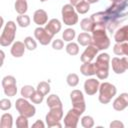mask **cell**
Returning a JSON list of instances; mask_svg holds the SVG:
<instances>
[{
  "mask_svg": "<svg viewBox=\"0 0 128 128\" xmlns=\"http://www.w3.org/2000/svg\"><path fill=\"white\" fill-rule=\"evenodd\" d=\"M92 45L98 50H106L110 46V39L106 34V25L94 23L92 29Z\"/></svg>",
  "mask_w": 128,
  "mask_h": 128,
  "instance_id": "1",
  "label": "cell"
},
{
  "mask_svg": "<svg viewBox=\"0 0 128 128\" xmlns=\"http://www.w3.org/2000/svg\"><path fill=\"white\" fill-rule=\"evenodd\" d=\"M110 56L108 53H101L97 56L95 67H96V76L100 80H105L109 76V64Z\"/></svg>",
  "mask_w": 128,
  "mask_h": 128,
  "instance_id": "2",
  "label": "cell"
},
{
  "mask_svg": "<svg viewBox=\"0 0 128 128\" xmlns=\"http://www.w3.org/2000/svg\"><path fill=\"white\" fill-rule=\"evenodd\" d=\"M17 27L14 21H8L3 29V32L0 36V45L2 47L9 46L13 44L15 40V35H16Z\"/></svg>",
  "mask_w": 128,
  "mask_h": 128,
  "instance_id": "3",
  "label": "cell"
},
{
  "mask_svg": "<svg viewBox=\"0 0 128 128\" xmlns=\"http://www.w3.org/2000/svg\"><path fill=\"white\" fill-rule=\"evenodd\" d=\"M99 96L98 100L102 104H108L114 96L117 94V88L115 85L109 82H103L100 84L99 87Z\"/></svg>",
  "mask_w": 128,
  "mask_h": 128,
  "instance_id": "4",
  "label": "cell"
},
{
  "mask_svg": "<svg viewBox=\"0 0 128 128\" xmlns=\"http://www.w3.org/2000/svg\"><path fill=\"white\" fill-rule=\"evenodd\" d=\"M61 15L63 23L67 26H73L78 23V13L75 10V7L72 6L70 3L63 5L61 9Z\"/></svg>",
  "mask_w": 128,
  "mask_h": 128,
  "instance_id": "5",
  "label": "cell"
},
{
  "mask_svg": "<svg viewBox=\"0 0 128 128\" xmlns=\"http://www.w3.org/2000/svg\"><path fill=\"white\" fill-rule=\"evenodd\" d=\"M62 118H63V108L62 107L50 108V111L45 116L46 124L49 128H53V127L61 128L62 124L60 123V121L62 120Z\"/></svg>",
  "mask_w": 128,
  "mask_h": 128,
  "instance_id": "6",
  "label": "cell"
},
{
  "mask_svg": "<svg viewBox=\"0 0 128 128\" xmlns=\"http://www.w3.org/2000/svg\"><path fill=\"white\" fill-rule=\"evenodd\" d=\"M15 108L20 115H24L28 118H31L36 113V108L33 104H30L26 98H18L15 102Z\"/></svg>",
  "mask_w": 128,
  "mask_h": 128,
  "instance_id": "7",
  "label": "cell"
},
{
  "mask_svg": "<svg viewBox=\"0 0 128 128\" xmlns=\"http://www.w3.org/2000/svg\"><path fill=\"white\" fill-rule=\"evenodd\" d=\"M1 84H2L3 91L6 96L13 97L17 94V83H16V79L14 76L7 75L3 77Z\"/></svg>",
  "mask_w": 128,
  "mask_h": 128,
  "instance_id": "8",
  "label": "cell"
},
{
  "mask_svg": "<svg viewBox=\"0 0 128 128\" xmlns=\"http://www.w3.org/2000/svg\"><path fill=\"white\" fill-rule=\"evenodd\" d=\"M34 37L36 40H38V42L41 45H44V46L50 44L53 39V36L51 34H49L45 28H43L41 26H38L34 30Z\"/></svg>",
  "mask_w": 128,
  "mask_h": 128,
  "instance_id": "9",
  "label": "cell"
},
{
  "mask_svg": "<svg viewBox=\"0 0 128 128\" xmlns=\"http://www.w3.org/2000/svg\"><path fill=\"white\" fill-rule=\"evenodd\" d=\"M80 116L81 114L77 112L75 109L73 108L70 109L64 117V126L66 128H76L78 125Z\"/></svg>",
  "mask_w": 128,
  "mask_h": 128,
  "instance_id": "10",
  "label": "cell"
},
{
  "mask_svg": "<svg viewBox=\"0 0 128 128\" xmlns=\"http://www.w3.org/2000/svg\"><path fill=\"white\" fill-rule=\"evenodd\" d=\"M98 51H99V50H98L94 45H92V44L86 46L85 50L83 51V53H82L81 56H80L81 62H82V63H89V62H92V60L97 56Z\"/></svg>",
  "mask_w": 128,
  "mask_h": 128,
  "instance_id": "11",
  "label": "cell"
},
{
  "mask_svg": "<svg viewBox=\"0 0 128 128\" xmlns=\"http://www.w3.org/2000/svg\"><path fill=\"white\" fill-rule=\"evenodd\" d=\"M99 87H100V82L95 78L87 79L84 82V91L89 96L96 94V92L99 90Z\"/></svg>",
  "mask_w": 128,
  "mask_h": 128,
  "instance_id": "12",
  "label": "cell"
},
{
  "mask_svg": "<svg viewBox=\"0 0 128 128\" xmlns=\"http://www.w3.org/2000/svg\"><path fill=\"white\" fill-rule=\"evenodd\" d=\"M128 107V93H121L113 101V108L116 111H123Z\"/></svg>",
  "mask_w": 128,
  "mask_h": 128,
  "instance_id": "13",
  "label": "cell"
},
{
  "mask_svg": "<svg viewBox=\"0 0 128 128\" xmlns=\"http://www.w3.org/2000/svg\"><path fill=\"white\" fill-rule=\"evenodd\" d=\"M44 28L48 31L49 34H51L54 37V35H56L58 32H60V30L62 28V24L57 18H53L47 22V24L45 25Z\"/></svg>",
  "mask_w": 128,
  "mask_h": 128,
  "instance_id": "14",
  "label": "cell"
},
{
  "mask_svg": "<svg viewBox=\"0 0 128 128\" xmlns=\"http://www.w3.org/2000/svg\"><path fill=\"white\" fill-rule=\"evenodd\" d=\"M33 21L36 25L42 26L46 25L48 22V14L43 9H37L33 14Z\"/></svg>",
  "mask_w": 128,
  "mask_h": 128,
  "instance_id": "15",
  "label": "cell"
},
{
  "mask_svg": "<svg viewBox=\"0 0 128 128\" xmlns=\"http://www.w3.org/2000/svg\"><path fill=\"white\" fill-rule=\"evenodd\" d=\"M25 49H26V46L24 44V42H21V41H15L13 42L12 46H11V49H10V53L13 57L15 58H20L24 55L25 53Z\"/></svg>",
  "mask_w": 128,
  "mask_h": 128,
  "instance_id": "16",
  "label": "cell"
},
{
  "mask_svg": "<svg viewBox=\"0 0 128 128\" xmlns=\"http://www.w3.org/2000/svg\"><path fill=\"white\" fill-rule=\"evenodd\" d=\"M114 40L116 43L128 42V24L120 27L114 34Z\"/></svg>",
  "mask_w": 128,
  "mask_h": 128,
  "instance_id": "17",
  "label": "cell"
},
{
  "mask_svg": "<svg viewBox=\"0 0 128 128\" xmlns=\"http://www.w3.org/2000/svg\"><path fill=\"white\" fill-rule=\"evenodd\" d=\"M111 65H112V69L116 74H123L127 69L122 61V58H118V57H113L111 60Z\"/></svg>",
  "mask_w": 128,
  "mask_h": 128,
  "instance_id": "18",
  "label": "cell"
},
{
  "mask_svg": "<svg viewBox=\"0 0 128 128\" xmlns=\"http://www.w3.org/2000/svg\"><path fill=\"white\" fill-rule=\"evenodd\" d=\"M80 72L84 76H93L96 75V67L95 63L89 62V63H83L80 66Z\"/></svg>",
  "mask_w": 128,
  "mask_h": 128,
  "instance_id": "19",
  "label": "cell"
},
{
  "mask_svg": "<svg viewBox=\"0 0 128 128\" xmlns=\"http://www.w3.org/2000/svg\"><path fill=\"white\" fill-rule=\"evenodd\" d=\"M113 52L117 56H128V42L116 43L113 47Z\"/></svg>",
  "mask_w": 128,
  "mask_h": 128,
  "instance_id": "20",
  "label": "cell"
},
{
  "mask_svg": "<svg viewBox=\"0 0 128 128\" xmlns=\"http://www.w3.org/2000/svg\"><path fill=\"white\" fill-rule=\"evenodd\" d=\"M46 104L49 108H57V107H62V101L59 98L58 95L56 94H51L48 96L46 100Z\"/></svg>",
  "mask_w": 128,
  "mask_h": 128,
  "instance_id": "21",
  "label": "cell"
},
{
  "mask_svg": "<svg viewBox=\"0 0 128 128\" xmlns=\"http://www.w3.org/2000/svg\"><path fill=\"white\" fill-rule=\"evenodd\" d=\"M77 42L81 46H88L92 44V35L87 32H82L77 36Z\"/></svg>",
  "mask_w": 128,
  "mask_h": 128,
  "instance_id": "22",
  "label": "cell"
},
{
  "mask_svg": "<svg viewBox=\"0 0 128 128\" xmlns=\"http://www.w3.org/2000/svg\"><path fill=\"white\" fill-rule=\"evenodd\" d=\"M13 126V116L10 113H4L1 116L0 127L1 128H12Z\"/></svg>",
  "mask_w": 128,
  "mask_h": 128,
  "instance_id": "23",
  "label": "cell"
},
{
  "mask_svg": "<svg viewBox=\"0 0 128 128\" xmlns=\"http://www.w3.org/2000/svg\"><path fill=\"white\" fill-rule=\"evenodd\" d=\"M14 8L18 14H25L28 10V3L26 0H16Z\"/></svg>",
  "mask_w": 128,
  "mask_h": 128,
  "instance_id": "24",
  "label": "cell"
},
{
  "mask_svg": "<svg viewBox=\"0 0 128 128\" xmlns=\"http://www.w3.org/2000/svg\"><path fill=\"white\" fill-rule=\"evenodd\" d=\"M70 99H71V102L72 104L73 103H78V102H83L85 101L84 100V95L82 93V91L80 90H72V92L70 93Z\"/></svg>",
  "mask_w": 128,
  "mask_h": 128,
  "instance_id": "25",
  "label": "cell"
},
{
  "mask_svg": "<svg viewBox=\"0 0 128 128\" xmlns=\"http://www.w3.org/2000/svg\"><path fill=\"white\" fill-rule=\"evenodd\" d=\"M16 20H17V24H18L20 27H22V28L28 27V26L30 25V22H31L30 17H29L28 15H26V14H19V15L17 16Z\"/></svg>",
  "mask_w": 128,
  "mask_h": 128,
  "instance_id": "26",
  "label": "cell"
},
{
  "mask_svg": "<svg viewBox=\"0 0 128 128\" xmlns=\"http://www.w3.org/2000/svg\"><path fill=\"white\" fill-rule=\"evenodd\" d=\"M93 25L94 23L91 20V18H84L80 21V27L85 32H91L93 29Z\"/></svg>",
  "mask_w": 128,
  "mask_h": 128,
  "instance_id": "27",
  "label": "cell"
},
{
  "mask_svg": "<svg viewBox=\"0 0 128 128\" xmlns=\"http://www.w3.org/2000/svg\"><path fill=\"white\" fill-rule=\"evenodd\" d=\"M65 49H66V52L71 56H75V55H77L79 53V45H78V43H75L73 41L72 42H68V44L66 45Z\"/></svg>",
  "mask_w": 128,
  "mask_h": 128,
  "instance_id": "28",
  "label": "cell"
},
{
  "mask_svg": "<svg viewBox=\"0 0 128 128\" xmlns=\"http://www.w3.org/2000/svg\"><path fill=\"white\" fill-rule=\"evenodd\" d=\"M75 36H76V31L72 28H67L62 33V38L66 42H72V40H74Z\"/></svg>",
  "mask_w": 128,
  "mask_h": 128,
  "instance_id": "29",
  "label": "cell"
},
{
  "mask_svg": "<svg viewBox=\"0 0 128 128\" xmlns=\"http://www.w3.org/2000/svg\"><path fill=\"white\" fill-rule=\"evenodd\" d=\"M35 88L33 87V86H31V85H24L22 88H21V91H20V94H21V96L23 97V98H26V99H30V97H31V95L35 92Z\"/></svg>",
  "mask_w": 128,
  "mask_h": 128,
  "instance_id": "30",
  "label": "cell"
},
{
  "mask_svg": "<svg viewBox=\"0 0 128 128\" xmlns=\"http://www.w3.org/2000/svg\"><path fill=\"white\" fill-rule=\"evenodd\" d=\"M36 90L39 91L40 93H42L44 96H46L50 92V84L46 81H41V82L38 83V85L36 87Z\"/></svg>",
  "mask_w": 128,
  "mask_h": 128,
  "instance_id": "31",
  "label": "cell"
},
{
  "mask_svg": "<svg viewBox=\"0 0 128 128\" xmlns=\"http://www.w3.org/2000/svg\"><path fill=\"white\" fill-rule=\"evenodd\" d=\"M66 82L70 87H76L79 83V77L76 73H70L66 77Z\"/></svg>",
  "mask_w": 128,
  "mask_h": 128,
  "instance_id": "32",
  "label": "cell"
},
{
  "mask_svg": "<svg viewBox=\"0 0 128 128\" xmlns=\"http://www.w3.org/2000/svg\"><path fill=\"white\" fill-rule=\"evenodd\" d=\"M75 10L77 11V13L79 14H86L89 10H90V3H88L86 0L81 2L80 4H78L75 7Z\"/></svg>",
  "mask_w": 128,
  "mask_h": 128,
  "instance_id": "33",
  "label": "cell"
},
{
  "mask_svg": "<svg viewBox=\"0 0 128 128\" xmlns=\"http://www.w3.org/2000/svg\"><path fill=\"white\" fill-rule=\"evenodd\" d=\"M16 127L17 128H28L29 127L28 117L24 115H19L16 118Z\"/></svg>",
  "mask_w": 128,
  "mask_h": 128,
  "instance_id": "34",
  "label": "cell"
},
{
  "mask_svg": "<svg viewBox=\"0 0 128 128\" xmlns=\"http://www.w3.org/2000/svg\"><path fill=\"white\" fill-rule=\"evenodd\" d=\"M24 44L26 46V49H28L29 51H33L37 48V42L31 36H27L24 38Z\"/></svg>",
  "mask_w": 128,
  "mask_h": 128,
  "instance_id": "35",
  "label": "cell"
},
{
  "mask_svg": "<svg viewBox=\"0 0 128 128\" xmlns=\"http://www.w3.org/2000/svg\"><path fill=\"white\" fill-rule=\"evenodd\" d=\"M94 124H95V122H94V119L92 116L86 115L81 118V125L84 128H92L94 126Z\"/></svg>",
  "mask_w": 128,
  "mask_h": 128,
  "instance_id": "36",
  "label": "cell"
},
{
  "mask_svg": "<svg viewBox=\"0 0 128 128\" xmlns=\"http://www.w3.org/2000/svg\"><path fill=\"white\" fill-rule=\"evenodd\" d=\"M43 99H44V95L42 93H40L39 91H37V90H35V92L30 97V100L34 104H40V103H42Z\"/></svg>",
  "mask_w": 128,
  "mask_h": 128,
  "instance_id": "37",
  "label": "cell"
},
{
  "mask_svg": "<svg viewBox=\"0 0 128 128\" xmlns=\"http://www.w3.org/2000/svg\"><path fill=\"white\" fill-rule=\"evenodd\" d=\"M11 106H12V103L8 98H3L0 100V109L1 110H3V111L9 110L11 108Z\"/></svg>",
  "mask_w": 128,
  "mask_h": 128,
  "instance_id": "38",
  "label": "cell"
},
{
  "mask_svg": "<svg viewBox=\"0 0 128 128\" xmlns=\"http://www.w3.org/2000/svg\"><path fill=\"white\" fill-rule=\"evenodd\" d=\"M73 109H75L77 112H79L81 115L85 112L86 110V104H85V101L83 102H78V103H73Z\"/></svg>",
  "mask_w": 128,
  "mask_h": 128,
  "instance_id": "39",
  "label": "cell"
},
{
  "mask_svg": "<svg viewBox=\"0 0 128 128\" xmlns=\"http://www.w3.org/2000/svg\"><path fill=\"white\" fill-rule=\"evenodd\" d=\"M64 47V41L61 40V39H56V40H53L52 42V48L54 50H61L63 49Z\"/></svg>",
  "mask_w": 128,
  "mask_h": 128,
  "instance_id": "40",
  "label": "cell"
},
{
  "mask_svg": "<svg viewBox=\"0 0 128 128\" xmlns=\"http://www.w3.org/2000/svg\"><path fill=\"white\" fill-rule=\"evenodd\" d=\"M109 127L110 128H123L124 124L119 120H114L109 124Z\"/></svg>",
  "mask_w": 128,
  "mask_h": 128,
  "instance_id": "41",
  "label": "cell"
},
{
  "mask_svg": "<svg viewBox=\"0 0 128 128\" xmlns=\"http://www.w3.org/2000/svg\"><path fill=\"white\" fill-rule=\"evenodd\" d=\"M32 127H34V128H44L45 124L41 120H36V122L34 124H32Z\"/></svg>",
  "mask_w": 128,
  "mask_h": 128,
  "instance_id": "42",
  "label": "cell"
},
{
  "mask_svg": "<svg viewBox=\"0 0 128 128\" xmlns=\"http://www.w3.org/2000/svg\"><path fill=\"white\" fill-rule=\"evenodd\" d=\"M69 1H70V4H71L72 6L76 7L78 4H80L81 2H83V1H85V0H69Z\"/></svg>",
  "mask_w": 128,
  "mask_h": 128,
  "instance_id": "43",
  "label": "cell"
},
{
  "mask_svg": "<svg viewBox=\"0 0 128 128\" xmlns=\"http://www.w3.org/2000/svg\"><path fill=\"white\" fill-rule=\"evenodd\" d=\"M122 61H123L124 65H125L126 69H128V56H124V57H122Z\"/></svg>",
  "mask_w": 128,
  "mask_h": 128,
  "instance_id": "44",
  "label": "cell"
},
{
  "mask_svg": "<svg viewBox=\"0 0 128 128\" xmlns=\"http://www.w3.org/2000/svg\"><path fill=\"white\" fill-rule=\"evenodd\" d=\"M4 57H5V54H4V51L3 50H1V58H2V62H1V66L3 65V61H4Z\"/></svg>",
  "mask_w": 128,
  "mask_h": 128,
  "instance_id": "45",
  "label": "cell"
},
{
  "mask_svg": "<svg viewBox=\"0 0 128 128\" xmlns=\"http://www.w3.org/2000/svg\"><path fill=\"white\" fill-rule=\"evenodd\" d=\"M88 3H90V4H95V3H97L99 0H86Z\"/></svg>",
  "mask_w": 128,
  "mask_h": 128,
  "instance_id": "46",
  "label": "cell"
},
{
  "mask_svg": "<svg viewBox=\"0 0 128 128\" xmlns=\"http://www.w3.org/2000/svg\"><path fill=\"white\" fill-rule=\"evenodd\" d=\"M118 1H122V0H113L112 2H118Z\"/></svg>",
  "mask_w": 128,
  "mask_h": 128,
  "instance_id": "47",
  "label": "cell"
},
{
  "mask_svg": "<svg viewBox=\"0 0 128 128\" xmlns=\"http://www.w3.org/2000/svg\"><path fill=\"white\" fill-rule=\"evenodd\" d=\"M41 2H45V1H47V0H40Z\"/></svg>",
  "mask_w": 128,
  "mask_h": 128,
  "instance_id": "48",
  "label": "cell"
},
{
  "mask_svg": "<svg viewBox=\"0 0 128 128\" xmlns=\"http://www.w3.org/2000/svg\"><path fill=\"white\" fill-rule=\"evenodd\" d=\"M110 1H113V0H110Z\"/></svg>",
  "mask_w": 128,
  "mask_h": 128,
  "instance_id": "49",
  "label": "cell"
}]
</instances>
